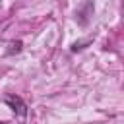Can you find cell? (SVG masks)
I'll use <instances>...</instances> for the list:
<instances>
[{
  "instance_id": "1",
  "label": "cell",
  "mask_w": 124,
  "mask_h": 124,
  "mask_svg": "<svg viewBox=\"0 0 124 124\" xmlns=\"http://www.w3.org/2000/svg\"><path fill=\"white\" fill-rule=\"evenodd\" d=\"M4 103H6L17 116H25V114H27V105H25V101H23L19 95H16V93L6 95V97H4Z\"/></svg>"
},
{
  "instance_id": "2",
  "label": "cell",
  "mask_w": 124,
  "mask_h": 124,
  "mask_svg": "<svg viewBox=\"0 0 124 124\" xmlns=\"http://www.w3.org/2000/svg\"><path fill=\"white\" fill-rule=\"evenodd\" d=\"M91 14H93V6H91V2H87V4H85V8L78 12V21H79L81 25H85V23L89 21Z\"/></svg>"
},
{
  "instance_id": "3",
  "label": "cell",
  "mask_w": 124,
  "mask_h": 124,
  "mask_svg": "<svg viewBox=\"0 0 124 124\" xmlns=\"http://www.w3.org/2000/svg\"><path fill=\"white\" fill-rule=\"evenodd\" d=\"M21 46H23L21 41H12L10 43V48L6 50V54H17V52H21Z\"/></svg>"
},
{
  "instance_id": "4",
  "label": "cell",
  "mask_w": 124,
  "mask_h": 124,
  "mask_svg": "<svg viewBox=\"0 0 124 124\" xmlns=\"http://www.w3.org/2000/svg\"><path fill=\"white\" fill-rule=\"evenodd\" d=\"M0 124H8V122H0Z\"/></svg>"
}]
</instances>
